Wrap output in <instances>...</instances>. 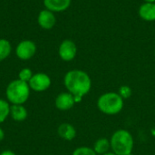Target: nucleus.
Segmentation results:
<instances>
[{
    "instance_id": "nucleus-1",
    "label": "nucleus",
    "mask_w": 155,
    "mask_h": 155,
    "mask_svg": "<svg viewBox=\"0 0 155 155\" xmlns=\"http://www.w3.org/2000/svg\"><path fill=\"white\" fill-rule=\"evenodd\" d=\"M64 84L70 94L74 97L75 103H80L92 87V80L87 73L74 69L67 72L64 78Z\"/></svg>"
},
{
    "instance_id": "nucleus-2",
    "label": "nucleus",
    "mask_w": 155,
    "mask_h": 155,
    "mask_svg": "<svg viewBox=\"0 0 155 155\" xmlns=\"http://www.w3.org/2000/svg\"><path fill=\"white\" fill-rule=\"evenodd\" d=\"M111 149L116 155H128L133 153L134 142L130 132L124 129L115 131L111 139Z\"/></svg>"
},
{
    "instance_id": "nucleus-3",
    "label": "nucleus",
    "mask_w": 155,
    "mask_h": 155,
    "mask_svg": "<svg viewBox=\"0 0 155 155\" xmlns=\"http://www.w3.org/2000/svg\"><path fill=\"white\" fill-rule=\"evenodd\" d=\"M30 91L28 83L19 79L14 80L8 84L5 89L7 102L11 104H24L29 98Z\"/></svg>"
},
{
    "instance_id": "nucleus-4",
    "label": "nucleus",
    "mask_w": 155,
    "mask_h": 155,
    "mask_svg": "<svg viewBox=\"0 0 155 155\" xmlns=\"http://www.w3.org/2000/svg\"><path fill=\"white\" fill-rule=\"evenodd\" d=\"M97 107L104 114L115 115L123 110L124 99L118 93L108 92L99 96Z\"/></svg>"
},
{
    "instance_id": "nucleus-5",
    "label": "nucleus",
    "mask_w": 155,
    "mask_h": 155,
    "mask_svg": "<svg viewBox=\"0 0 155 155\" xmlns=\"http://www.w3.org/2000/svg\"><path fill=\"white\" fill-rule=\"evenodd\" d=\"M37 50L36 45L32 40H22L15 47V55L23 61H26L34 57Z\"/></svg>"
},
{
    "instance_id": "nucleus-6",
    "label": "nucleus",
    "mask_w": 155,
    "mask_h": 155,
    "mask_svg": "<svg viewBox=\"0 0 155 155\" xmlns=\"http://www.w3.org/2000/svg\"><path fill=\"white\" fill-rule=\"evenodd\" d=\"M28 84L30 89L35 92H45L51 86V78L45 73H36L33 74Z\"/></svg>"
},
{
    "instance_id": "nucleus-7",
    "label": "nucleus",
    "mask_w": 155,
    "mask_h": 155,
    "mask_svg": "<svg viewBox=\"0 0 155 155\" xmlns=\"http://www.w3.org/2000/svg\"><path fill=\"white\" fill-rule=\"evenodd\" d=\"M77 54V47L74 42H73L70 39H65L64 40L58 48V54L60 58L65 62L72 61L74 59Z\"/></svg>"
},
{
    "instance_id": "nucleus-8",
    "label": "nucleus",
    "mask_w": 155,
    "mask_h": 155,
    "mask_svg": "<svg viewBox=\"0 0 155 155\" xmlns=\"http://www.w3.org/2000/svg\"><path fill=\"white\" fill-rule=\"evenodd\" d=\"M37 23L39 26L45 30L52 29L56 23V17L54 15V13L45 8L41 10L37 16Z\"/></svg>"
},
{
    "instance_id": "nucleus-9",
    "label": "nucleus",
    "mask_w": 155,
    "mask_h": 155,
    "mask_svg": "<svg viewBox=\"0 0 155 155\" xmlns=\"http://www.w3.org/2000/svg\"><path fill=\"white\" fill-rule=\"evenodd\" d=\"M74 97L69 92H64L59 94L54 101L55 107L60 111H68L74 107L75 104Z\"/></svg>"
},
{
    "instance_id": "nucleus-10",
    "label": "nucleus",
    "mask_w": 155,
    "mask_h": 155,
    "mask_svg": "<svg viewBox=\"0 0 155 155\" xmlns=\"http://www.w3.org/2000/svg\"><path fill=\"white\" fill-rule=\"evenodd\" d=\"M45 9H48L54 13L63 12L66 10L70 5L71 0H43Z\"/></svg>"
},
{
    "instance_id": "nucleus-11",
    "label": "nucleus",
    "mask_w": 155,
    "mask_h": 155,
    "mask_svg": "<svg viewBox=\"0 0 155 155\" xmlns=\"http://www.w3.org/2000/svg\"><path fill=\"white\" fill-rule=\"evenodd\" d=\"M57 134L62 139L65 141H72L76 136V130L71 124L64 123L58 126Z\"/></svg>"
},
{
    "instance_id": "nucleus-12",
    "label": "nucleus",
    "mask_w": 155,
    "mask_h": 155,
    "mask_svg": "<svg viewBox=\"0 0 155 155\" xmlns=\"http://www.w3.org/2000/svg\"><path fill=\"white\" fill-rule=\"evenodd\" d=\"M9 115L15 122H24L27 118L28 113L26 108L23 104H12L10 105Z\"/></svg>"
},
{
    "instance_id": "nucleus-13",
    "label": "nucleus",
    "mask_w": 155,
    "mask_h": 155,
    "mask_svg": "<svg viewBox=\"0 0 155 155\" xmlns=\"http://www.w3.org/2000/svg\"><path fill=\"white\" fill-rule=\"evenodd\" d=\"M140 16L145 21L155 20V3H145L139 9Z\"/></svg>"
},
{
    "instance_id": "nucleus-14",
    "label": "nucleus",
    "mask_w": 155,
    "mask_h": 155,
    "mask_svg": "<svg viewBox=\"0 0 155 155\" xmlns=\"http://www.w3.org/2000/svg\"><path fill=\"white\" fill-rule=\"evenodd\" d=\"M93 149L94 150V152L97 153V155H102L108 153L109 150L111 149L110 140H108L106 138H100V139L96 140L94 144Z\"/></svg>"
},
{
    "instance_id": "nucleus-15",
    "label": "nucleus",
    "mask_w": 155,
    "mask_h": 155,
    "mask_svg": "<svg viewBox=\"0 0 155 155\" xmlns=\"http://www.w3.org/2000/svg\"><path fill=\"white\" fill-rule=\"evenodd\" d=\"M12 52L10 42L5 38H0V62L5 60Z\"/></svg>"
},
{
    "instance_id": "nucleus-16",
    "label": "nucleus",
    "mask_w": 155,
    "mask_h": 155,
    "mask_svg": "<svg viewBox=\"0 0 155 155\" xmlns=\"http://www.w3.org/2000/svg\"><path fill=\"white\" fill-rule=\"evenodd\" d=\"M10 114V104L6 100L0 99V124H3Z\"/></svg>"
},
{
    "instance_id": "nucleus-17",
    "label": "nucleus",
    "mask_w": 155,
    "mask_h": 155,
    "mask_svg": "<svg viewBox=\"0 0 155 155\" xmlns=\"http://www.w3.org/2000/svg\"><path fill=\"white\" fill-rule=\"evenodd\" d=\"M33 72L30 68H23L19 71L18 73V79L23 81V82H25V83H29V81L31 80L32 76H33Z\"/></svg>"
},
{
    "instance_id": "nucleus-18",
    "label": "nucleus",
    "mask_w": 155,
    "mask_h": 155,
    "mask_svg": "<svg viewBox=\"0 0 155 155\" xmlns=\"http://www.w3.org/2000/svg\"><path fill=\"white\" fill-rule=\"evenodd\" d=\"M72 155H97L93 148L87 147V146H81L76 148Z\"/></svg>"
},
{
    "instance_id": "nucleus-19",
    "label": "nucleus",
    "mask_w": 155,
    "mask_h": 155,
    "mask_svg": "<svg viewBox=\"0 0 155 155\" xmlns=\"http://www.w3.org/2000/svg\"><path fill=\"white\" fill-rule=\"evenodd\" d=\"M118 94L124 100V99H128V98H130L132 96L133 91H132V88L130 86H128V85H122L119 88Z\"/></svg>"
},
{
    "instance_id": "nucleus-20",
    "label": "nucleus",
    "mask_w": 155,
    "mask_h": 155,
    "mask_svg": "<svg viewBox=\"0 0 155 155\" xmlns=\"http://www.w3.org/2000/svg\"><path fill=\"white\" fill-rule=\"evenodd\" d=\"M0 155H15V153H14V152H12V151H10V150H5V151H4V152H2Z\"/></svg>"
},
{
    "instance_id": "nucleus-21",
    "label": "nucleus",
    "mask_w": 155,
    "mask_h": 155,
    "mask_svg": "<svg viewBox=\"0 0 155 155\" xmlns=\"http://www.w3.org/2000/svg\"><path fill=\"white\" fill-rule=\"evenodd\" d=\"M5 138V132L3 131V129L0 127V142H2Z\"/></svg>"
},
{
    "instance_id": "nucleus-22",
    "label": "nucleus",
    "mask_w": 155,
    "mask_h": 155,
    "mask_svg": "<svg viewBox=\"0 0 155 155\" xmlns=\"http://www.w3.org/2000/svg\"><path fill=\"white\" fill-rule=\"evenodd\" d=\"M102 155H116L114 153H113V152H108V153H104V154H102Z\"/></svg>"
},
{
    "instance_id": "nucleus-23",
    "label": "nucleus",
    "mask_w": 155,
    "mask_h": 155,
    "mask_svg": "<svg viewBox=\"0 0 155 155\" xmlns=\"http://www.w3.org/2000/svg\"><path fill=\"white\" fill-rule=\"evenodd\" d=\"M146 3H155V0H144Z\"/></svg>"
},
{
    "instance_id": "nucleus-24",
    "label": "nucleus",
    "mask_w": 155,
    "mask_h": 155,
    "mask_svg": "<svg viewBox=\"0 0 155 155\" xmlns=\"http://www.w3.org/2000/svg\"><path fill=\"white\" fill-rule=\"evenodd\" d=\"M128 155H134V154H133V153H130V154H128Z\"/></svg>"
}]
</instances>
